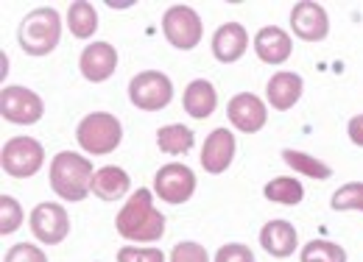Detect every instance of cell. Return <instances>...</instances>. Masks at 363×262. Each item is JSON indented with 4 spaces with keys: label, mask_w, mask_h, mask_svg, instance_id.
<instances>
[{
    "label": "cell",
    "mask_w": 363,
    "mask_h": 262,
    "mask_svg": "<svg viewBox=\"0 0 363 262\" xmlns=\"http://www.w3.org/2000/svg\"><path fill=\"white\" fill-rule=\"evenodd\" d=\"M227 115L229 123L238 131H243V134H255V131H260L266 126V103L257 95H252V92L235 95L229 101Z\"/></svg>",
    "instance_id": "12"
},
{
    "label": "cell",
    "mask_w": 363,
    "mask_h": 262,
    "mask_svg": "<svg viewBox=\"0 0 363 262\" xmlns=\"http://www.w3.org/2000/svg\"><path fill=\"white\" fill-rule=\"evenodd\" d=\"M92 176L95 171H92L90 159L73 151H62L50 162V187L65 201H84L92 190Z\"/></svg>",
    "instance_id": "2"
},
{
    "label": "cell",
    "mask_w": 363,
    "mask_h": 262,
    "mask_svg": "<svg viewBox=\"0 0 363 262\" xmlns=\"http://www.w3.org/2000/svg\"><path fill=\"white\" fill-rule=\"evenodd\" d=\"M76 139L82 145V151H90V154H112L121 139H123V126L115 115L109 112H92L87 115L79 129H76Z\"/></svg>",
    "instance_id": "4"
},
{
    "label": "cell",
    "mask_w": 363,
    "mask_h": 262,
    "mask_svg": "<svg viewBox=\"0 0 363 262\" xmlns=\"http://www.w3.org/2000/svg\"><path fill=\"white\" fill-rule=\"evenodd\" d=\"M263 195H266L269 201H274V204L294 207V204H299V201L305 198V190H302V184H299L296 178H291V176H279V178H272V181L266 184Z\"/></svg>",
    "instance_id": "22"
},
{
    "label": "cell",
    "mask_w": 363,
    "mask_h": 262,
    "mask_svg": "<svg viewBox=\"0 0 363 262\" xmlns=\"http://www.w3.org/2000/svg\"><path fill=\"white\" fill-rule=\"evenodd\" d=\"M255 50H257L260 62H266V64H279V62H285V59L291 56L294 40H291L282 28L266 25V28H260L257 37H255Z\"/></svg>",
    "instance_id": "17"
},
{
    "label": "cell",
    "mask_w": 363,
    "mask_h": 262,
    "mask_svg": "<svg viewBox=\"0 0 363 262\" xmlns=\"http://www.w3.org/2000/svg\"><path fill=\"white\" fill-rule=\"evenodd\" d=\"M79 67H82V76L98 84V81H106L115 67H118V50L109 42H92L82 50V59H79Z\"/></svg>",
    "instance_id": "13"
},
{
    "label": "cell",
    "mask_w": 363,
    "mask_h": 262,
    "mask_svg": "<svg viewBox=\"0 0 363 262\" xmlns=\"http://www.w3.org/2000/svg\"><path fill=\"white\" fill-rule=\"evenodd\" d=\"M302 87H305V81L296 73H277L266 84V98H269L274 109L285 112L302 98Z\"/></svg>",
    "instance_id": "18"
},
{
    "label": "cell",
    "mask_w": 363,
    "mask_h": 262,
    "mask_svg": "<svg viewBox=\"0 0 363 262\" xmlns=\"http://www.w3.org/2000/svg\"><path fill=\"white\" fill-rule=\"evenodd\" d=\"M62 40V20L59 11L53 8H34L31 14L23 17L20 31H17V42L28 56H48L50 50H56V45Z\"/></svg>",
    "instance_id": "3"
},
{
    "label": "cell",
    "mask_w": 363,
    "mask_h": 262,
    "mask_svg": "<svg viewBox=\"0 0 363 262\" xmlns=\"http://www.w3.org/2000/svg\"><path fill=\"white\" fill-rule=\"evenodd\" d=\"M0 162H3V171L14 178H28L34 176L43 162H45V148L34 139V137H14L3 145V154H0Z\"/></svg>",
    "instance_id": "5"
},
{
    "label": "cell",
    "mask_w": 363,
    "mask_h": 262,
    "mask_svg": "<svg viewBox=\"0 0 363 262\" xmlns=\"http://www.w3.org/2000/svg\"><path fill=\"white\" fill-rule=\"evenodd\" d=\"M347 131H350V139L363 148V115H355V118L350 120V129Z\"/></svg>",
    "instance_id": "32"
},
{
    "label": "cell",
    "mask_w": 363,
    "mask_h": 262,
    "mask_svg": "<svg viewBox=\"0 0 363 262\" xmlns=\"http://www.w3.org/2000/svg\"><path fill=\"white\" fill-rule=\"evenodd\" d=\"M291 28H294V34H296L299 40H305V42H318V40H324L327 31H330V17H327V11H324L318 3L302 0V3H296L294 11H291Z\"/></svg>",
    "instance_id": "11"
},
{
    "label": "cell",
    "mask_w": 363,
    "mask_h": 262,
    "mask_svg": "<svg viewBox=\"0 0 363 262\" xmlns=\"http://www.w3.org/2000/svg\"><path fill=\"white\" fill-rule=\"evenodd\" d=\"M330 207L338 212H347V210H361L363 212V181H350V184L338 187Z\"/></svg>",
    "instance_id": "26"
},
{
    "label": "cell",
    "mask_w": 363,
    "mask_h": 262,
    "mask_svg": "<svg viewBox=\"0 0 363 262\" xmlns=\"http://www.w3.org/2000/svg\"><path fill=\"white\" fill-rule=\"evenodd\" d=\"M31 232L37 240H43L48 246H56L70 232V215L59 204L45 201V204L34 207V212H31Z\"/></svg>",
    "instance_id": "10"
},
{
    "label": "cell",
    "mask_w": 363,
    "mask_h": 262,
    "mask_svg": "<svg viewBox=\"0 0 363 262\" xmlns=\"http://www.w3.org/2000/svg\"><path fill=\"white\" fill-rule=\"evenodd\" d=\"M129 187H132V178L118 165H106L92 176V195H98L101 201H118L121 195L129 193Z\"/></svg>",
    "instance_id": "19"
},
{
    "label": "cell",
    "mask_w": 363,
    "mask_h": 262,
    "mask_svg": "<svg viewBox=\"0 0 363 262\" xmlns=\"http://www.w3.org/2000/svg\"><path fill=\"white\" fill-rule=\"evenodd\" d=\"M216 103H218V92L210 81L204 79H196L190 81L187 89H184V112L196 120H204L216 112Z\"/></svg>",
    "instance_id": "20"
},
{
    "label": "cell",
    "mask_w": 363,
    "mask_h": 262,
    "mask_svg": "<svg viewBox=\"0 0 363 262\" xmlns=\"http://www.w3.org/2000/svg\"><path fill=\"white\" fill-rule=\"evenodd\" d=\"M193 142H196L193 131L187 129V126H182V123L162 126V129L157 131V145L165 154H187L193 148Z\"/></svg>",
    "instance_id": "23"
},
{
    "label": "cell",
    "mask_w": 363,
    "mask_h": 262,
    "mask_svg": "<svg viewBox=\"0 0 363 262\" xmlns=\"http://www.w3.org/2000/svg\"><path fill=\"white\" fill-rule=\"evenodd\" d=\"M260 246L272 254V257H291L299 246V234L296 229L288 223V220H269L263 229H260Z\"/></svg>",
    "instance_id": "15"
},
{
    "label": "cell",
    "mask_w": 363,
    "mask_h": 262,
    "mask_svg": "<svg viewBox=\"0 0 363 262\" xmlns=\"http://www.w3.org/2000/svg\"><path fill=\"white\" fill-rule=\"evenodd\" d=\"M171 262H210V254L199 243H177L171 251Z\"/></svg>",
    "instance_id": "28"
},
{
    "label": "cell",
    "mask_w": 363,
    "mask_h": 262,
    "mask_svg": "<svg viewBox=\"0 0 363 262\" xmlns=\"http://www.w3.org/2000/svg\"><path fill=\"white\" fill-rule=\"evenodd\" d=\"M282 159H285V165H288L291 171L311 176V178H318V181H324V178L333 176L330 165L318 162L316 156H308L305 151H291V148H288V151H282Z\"/></svg>",
    "instance_id": "24"
},
{
    "label": "cell",
    "mask_w": 363,
    "mask_h": 262,
    "mask_svg": "<svg viewBox=\"0 0 363 262\" xmlns=\"http://www.w3.org/2000/svg\"><path fill=\"white\" fill-rule=\"evenodd\" d=\"M232 159H235V134L229 129H216L201 148V168L207 173L218 176L232 165Z\"/></svg>",
    "instance_id": "14"
},
{
    "label": "cell",
    "mask_w": 363,
    "mask_h": 262,
    "mask_svg": "<svg viewBox=\"0 0 363 262\" xmlns=\"http://www.w3.org/2000/svg\"><path fill=\"white\" fill-rule=\"evenodd\" d=\"M20 223H23V207L11 195H0V232L11 234L20 229Z\"/></svg>",
    "instance_id": "27"
},
{
    "label": "cell",
    "mask_w": 363,
    "mask_h": 262,
    "mask_svg": "<svg viewBox=\"0 0 363 262\" xmlns=\"http://www.w3.org/2000/svg\"><path fill=\"white\" fill-rule=\"evenodd\" d=\"M118 262H165V254L160 249H135L126 246L118 251Z\"/></svg>",
    "instance_id": "29"
},
{
    "label": "cell",
    "mask_w": 363,
    "mask_h": 262,
    "mask_svg": "<svg viewBox=\"0 0 363 262\" xmlns=\"http://www.w3.org/2000/svg\"><path fill=\"white\" fill-rule=\"evenodd\" d=\"M129 98H132V103H135L137 109H143V112H160V109H165L171 103L174 84H171V79L165 73L145 70V73H140V76L132 79Z\"/></svg>",
    "instance_id": "6"
},
{
    "label": "cell",
    "mask_w": 363,
    "mask_h": 262,
    "mask_svg": "<svg viewBox=\"0 0 363 262\" xmlns=\"http://www.w3.org/2000/svg\"><path fill=\"white\" fill-rule=\"evenodd\" d=\"M45 106L43 98L28 87H3L0 92V115L9 123H20V126H31L43 118Z\"/></svg>",
    "instance_id": "8"
},
{
    "label": "cell",
    "mask_w": 363,
    "mask_h": 262,
    "mask_svg": "<svg viewBox=\"0 0 363 262\" xmlns=\"http://www.w3.org/2000/svg\"><path fill=\"white\" fill-rule=\"evenodd\" d=\"M216 262H255V251L243 243H229L224 249H218Z\"/></svg>",
    "instance_id": "31"
},
{
    "label": "cell",
    "mask_w": 363,
    "mask_h": 262,
    "mask_svg": "<svg viewBox=\"0 0 363 262\" xmlns=\"http://www.w3.org/2000/svg\"><path fill=\"white\" fill-rule=\"evenodd\" d=\"M196 190V173L187 165H165L154 176V193L168 204H184Z\"/></svg>",
    "instance_id": "9"
},
{
    "label": "cell",
    "mask_w": 363,
    "mask_h": 262,
    "mask_svg": "<svg viewBox=\"0 0 363 262\" xmlns=\"http://www.w3.org/2000/svg\"><path fill=\"white\" fill-rule=\"evenodd\" d=\"M162 31L168 37V42L179 50H193L196 45L201 42L204 25L201 17L190 8V6H171L162 17Z\"/></svg>",
    "instance_id": "7"
},
{
    "label": "cell",
    "mask_w": 363,
    "mask_h": 262,
    "mask_svg": "<svg viewBox=\"0 0 363 262\" xmlns=\"http://www.w3.org/2000/svg\"><path fill=\"white\" fill-rule=\"evenodd\" d=\"M302 262H347V251L330 240H311L302 249Z\"/></svg>",
    "instance_id": "25"
},
{
    "label": "cell",
    "mask_w": 363,
    "mask_h": 262,
    "mask_svg": "<svg viewBox=\"0 0 363 262\" xmlns=\"http://www.w3.org/2000/svg\"><path fill=\"white\" fill-rule=\"evenodd\" d=\"M67 25H70L73 37L90 40L92 34H95V28H98V14H95L92 3H87V0L70 3V8H67Z\"/></svg>",
    "instance_id": "21"
},
{
    "label": "cell",
    "mask_w": 363,
    "mask_h": 262,
    "mask_svg": "<svg viewBox=\"0 0 363 262\" xmlns=\"http://www.w3.org/2000/svg\"><path fill=\"white\" fill-rule=\"evenodd\" d=\"M3 262H48V257L31 243H17L14 249L6 251Z\"/></svg>",
    "instance_id": "30"
},
{
    "label": "cell",
    "mask_w": 363,
    "mask_h": 262,
    "mask_svg": "<svg viewBox=\"0 0 363 262\" xmlns=\"http://www.w3.org/2000/svg\"><path fill=\"white\" fill-rule=\"evenodd\" d=\"M115 226H118L121 237H126V240L154 243L165 234V215L154 210V195L148 193V187H140L126 201V207L118 212Z\"/></svg>",
    "instance_id": "1"
},
{
    "label": "cell",
    "mask_w": 363,
    "mask_h": 262,
    "mask_svg": "<svg viewBox=\"0 0 363 262\" xmlns=\"http://www.w3.org/2000/svg\"><path fill=\"white\" fill-rule=\"evenodd\" d=\"M249 47V34L240 23H224L213 37V56L224 64L238 62Z\"/></svg>",
    "instance_id": "16"
}]
</instances>
